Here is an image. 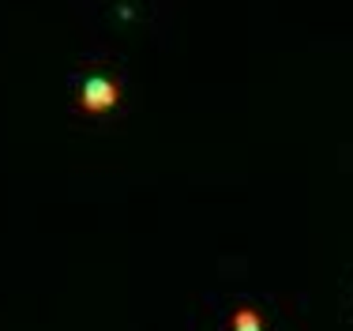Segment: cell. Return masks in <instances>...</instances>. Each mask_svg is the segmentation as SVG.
Segmentation results:
<instances>
[{"mask_svg":"<svg viewBox=\"0 0 353 331\" xmlns=\"http://www.w3.org/2000/svg\"><path fill=\"white\" fill-rule=\"evenodd\" d=\"M113 102H117V83H109V79H90L87 91H83V106L87 109H105Z\"/></svg>","mask_w":353,"mask_h":331,"instance_id":"6da1fadb","label":"cell"},{"mask_svg":"<svg viewBox=\"0 0 353 331\" xmlns=\"http://www.w3.org/2000/svg\"><path fill=\"white\" fill-rule=\"evenodd\" d=\"M233 324H237V331H259V316L256 312H237V320H233Z\"/></svg>","mask_w":353,"mask_h":331,"instance_id":"7a4b0ae2","label":"cell"}]
</instances>
